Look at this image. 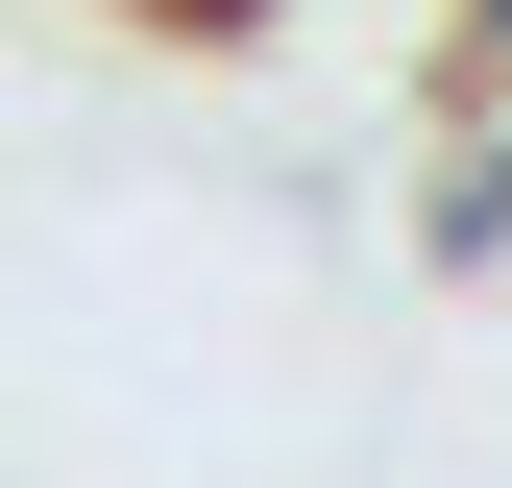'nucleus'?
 <instances>
[{
	"label": "nucleus",
	"mask_w": 512,
	"mask_h": 488,
	"mask_svg": "<svg viewBox=\"0 0 512 488\" xmlns=\"http://www.w3.org/2000/svg\"><path fill=\"white\" fill-rule=\"evenodd\" d=\"M415 269H439V293H488V269H512V74L464 98V147L415 171Z\"/></svg>",
	"instance_id": "nucleus-1"
},
{
	"label": "nucleus",
	"mask_w": 512,
	"mask_h": 488,
	"mask_svg": "<svg viewBox=\"0 0 512 488\" xmlns=\"http://www.w3.org/2000/svg\"><path fill=\"white\" fill-rule=\"evenodd\" d=\"M171 25H220V49H244V25H293V0H171Z\"/></svg>",
	"instance_id": "nucleus-2"
}]
</instances>
